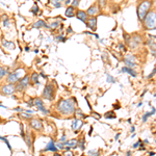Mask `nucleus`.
Returning a JSON list of instances; mask_svg holds the SVG:
<instances>
[{"mask_svg": "<svg viewBox=\"0 0 156 156\" xmlns=\"http://www.w3.org/2000/svg\"><path fill=\"white\" fill-rule=\"evenodd\" d=\"M144 26L146 29H156V12H149L144 19Z\"/></svg>", "mask_w": 156, "mask_h": 156, "instance_id": "7ed1b4c3", "label": "nucleus"}, {"mask_svg": "<svg viewBox=\"0 0 156 156\" xmlns=\"http://www.w3.org/2000/svg\"><path fill=\"white\" fill-rule=\"evenodd\" d=\"M65 3H66V4H67V5H69V4H71V3H72V2H71V1H70V0H67V1H65Z\"/></svg>", "mask_w": 156, "mask_h": 156, "instance_id": "49530a36", "label": "nucleus"}, {"mask_svg": "<svg viewBox=\"0 0 156 156\" xmlns=\"http://www.w3.org/2000/svg\"><path fill=\"white\" fill-rule=\"evenodd\" d=\"M9 68H5V67H1L0 66V81L4 78H6L7 75L9 74Z\"/></svg>", "mask_w": 156, "mask_h": 156, "instance_id": "dca6fc26", "label": "nucleus"}, {"mask_svg": "<svg viewBox=\"0 0 156 156\" xmlns=\"http://www.w3.org/2000/svg\"><path fill=\"white\" fill-rule=\"evenodd\" d=\"M126 59H128V60H130V62H134L135 64V56L134 55H127L126 57H125Z\"/></svg>", "mask_w": 156, "mask_h": 156, "instance_id": "72a5a7b5", "label": "nucleus"}, {"mask_svg": "<svg viewBox=\"0 0 156 156\" xmlns=\"http://www.w3.org/2000/svg\"><path fill=\"white\" fill-rule=\"evenodd\" d=\"M107 82H115V79H114L110 75H107Z\"/></svg>", "mask_w": 156, "mask_h": 156, "instance_id": "79ce46f5", "label": "nucleus"}, {"mask_svg": "<svg viewBox=\"0 0 156 156\" xmlns=\"http://www.w3.org/2000/svg\"><path fill=\"white\" fill-rule=\"evenodd\" d=\"M75 99H62L57 102L56 110L62 115H71L76 112Z\"/></svg>", "mask_w": 156, "mask_h": 156, "instance_id": "f257e3e1", "label": "nucleus"}, {"mask_svg": "<svg viewBox=\"0 0 156 156\" xmlns=\"http://www.w3.org/2000/svg\"><path fill=\"white\" fill-rule=\"evenodd\" d=\"M48 25H49V28L54 29V28H57V27H58L59 22H53V23H52V24H48Z\"/></svg>", "mask_w": 156, "mask_h": 156, "instance_id": "2f4dec72", "label": "nucleus"}, {"mask_svg": "<svg viewBox=\"0 0 156 156\" xmlns=\"http://www.w3.org/2000/svg\"><path fill=\"white\" fill-rule=\"evenodd\" d=\"M25 143L27 144V146H28L29 149H31V146H32V140H31V134L28 132L27 134H25V138H24Z\"/></svg>", "mask_w": 156, "mask_h": 156, "instance_id": "4be33fe9", "label": "nucleus"}, {"mask_svg": "<svg viewBox=\"0 0 156 156\" xmlns=\"http://www.w3.org/2000/svg\"><path fill=\"white\" fill-rule=\"evenodd\" d=\"M0 140H4V142H5V144L7 145V147H9V150H12V147H11V145H9V140H7V138L3 137V136H0Z\"/></svg>", "mask_w": 156, "mask_h": 156, "instance_id": "f704fd0d", "label": "nucleus"}, {"mask_svg": "<svg viewBox=\"0 0 156 156\" xmlns=\"http://www.w3.org/2000/svg\"><path fill=\"white\" fill-rule=\"evenodd\" d=\"M21 117L24 118L25 120H31V115H30L29 114H27V112H22L21 114Z\"/></svg>", "mask_w": 156, "mask_h": 156, "instance_id": "c756f323", "label": "nucleus"}, {"mask_svg": "<svg viewBox=\"0 0 156 156\" xmlns=\"http://www.w3.org/2000/svg\"><path fill=\"white\" fill-rule=\"evenodd\" d=\"M39 78H40V75L37 74V73H32V75L30 76V81H31V83H34V84H40V82H39Z\"/></svg>", "mask_w": 156, "mask_h": 156, "instance_id": "aec40b11", "label": "nucleus"}, {"mask_svg": "<svg viewBox=\"0 0 156 156\" xmlns=\"http://www.w3.org/2000/svg\"><path fill=\"white\" fill-rule=\"evenodd\" d=\"M16 93V84L3 83L0 87V94L2 96H12Z\"/></svg>", "mask_w": 156, "mask_h": 156, "instance_id": "39448f33", "label": "nucleus"}, {"mask_svg": "<svg viewBox=\"0 0 156 156\" xmlns=\"http://www.w3.org/2000/svg\"><path fill=\"white\" fill-rule=\"evenodd\" d=\"M148 46L150 47V50L153 55H156V43L152 41H148Z\"/></svg>", "mask_w": 156, "mask_h": 156, "instance_id": "5701e85b", "label": "nucleus"}, {"mask_svg": "<svg viewBox=\"0 0 156 156\" xmlns=\"http://www.w3.org/2000/svg\"><path fill=\"white\" fill-rule=\"evenodd\" d=\"M122 72H125V73H128V74H130L132 77H136V72L134 71L133 69H131V68H128V67H124L122 68Z\"/></svg>", "mask_w": 156, "mask_h": 156, "instance_id": "412c9836", "label": "nucleus"}, {"mask_svg": "<svg viewBox=\"0 0 156 156\" xmlns=\"http://www.w3.org/2000/svg\"><path fill=\"white\" fill-rule=\"evenodd\" d=\"M124 62L127 65L128 68H131V69H133V68L135 67V64H134V62H130V60H128V59H126V58H124Z\"/></svg>", "mask_w": 156, "mask_h": 156, "instance_id": "cd10ccee", "label": "nucleus"}, {"mask_svg": "<svg viewBox=\"0 0 156 156\" xmlns=\"http://www.w3.org/2000/svg\"><path fill=\"white\" fill-rule=\"evenodd\" d=\"M89 154H90V156H99V155H100V153L98 152V151L93 150V151H90V152H89Z\"/></svg>", "mask_w": 156, "mask_h": 156, "instance_id": "c9c22d12", "label": "nucleus"}, {"mask_svg": "<svg viewBox=\"0 0 156 156\" xmlns=\"http://www.w3.org/2000/svg\"><path fill=\"white\" fill-rule=\"evenodd\" d=\"M155 73H156V68H154V70L152 71V73H151L150 75H148V77H147V78H149V79H150V78H152V77L155 75Z\"/></svg>", "mask_w": 156, "mask_h": 156, "instance_id": "c03bdc74", "label": "nucleus"}, {"mask_svg": "<svg viewBox=\"0 0 156 156\" xmlns=\"http://www.w3.org/2000/svg\"><path fill=\"white\" fill-rule=\"evenodd\" d=\"M24 76H26L25 74L24 68H17L15 71L9 73L5 78V83H11V84H17L20 80L22 79Z\"/></svg>", "mask_w": 156, "mask_h": 156, "instance_id": "f03ea898", "label": "nucleus"}, {"mask_svg": "<svg viewBox=\"0 0 156 156\" xmlns=\"http://www.w3.org/2000/svg\"><path fill=\"white\" fill-rule=\"evenodd\" d=\"M79 3H80V2L78 1V0H75V1H72L71 5H72V6H73V7H74V9H75V7H77L78 5H79Z\"/></svg>", "mask_w": 156, "mask_h": 156, "instance_id": "58836bf2", "label": "nucleus"}, {"mask_svg": "<svg viewBox=\"0 0 156 156\" xmlns=\"http://www.w3.org/2000/svg\"><path fill=\"white\" fill-rule=\"evenodd\" d=\"M14 110H15V112H21V114H22V112H25V109H23V108H21V107H16Z\"/></svg>", "mask_w": 156, "mask_h": 156, "instance_id": "a19ab883", "label": "nucleus"}, {"mask_svg": "<svg viewBox=\"0 0 156 156\" xmlns=\"http://www.w3.org/2000/svg\"><path fill=\"white\" fill-rule=\"evenodd\" d=\"M127 156H130V152H128V153H127Z\"/></svg>", "mask_w": 156, "mask_h": 156, "instance_id": "3c124183", "label": "nucleus"}, {"mask_svg": "<svg viewBox=\"0 0 156 156\" xmlns=\"http://www.w3.org/2000/svg\"><path fill=\"white\" fill-rule=\"evenodd\" d=\"M54 156H62V155H60L59 153H57V152H56V153H54Z\"/></svg>", "mask_w": 156, "mask_h": 156, "instance_id": "09e8293b", "label": "nucleus"}, {"mask_svg": "<svg viewBox=\"0 0 156 156\" xmlns=\"http://www.w3.org/2000/svg\"><path fill=\"white\" fill-rule=\"evenodd\" d=\"M140 42H142V39H140V37L134 36L131 40H130L129 45L132 47V48H134V47H136V46H138V45L140 44Z\"/></svg>", "mask_w": 156, "mask_h": 156, "instance_id": "2eb2a0df", "label": "nucleus"}, {"mask_svg": "<svg viewBox=\"0 0 156 156\" xmlns=\"http://www.w3.org/2000/svg\"><path fill=\"white\" fill-rule=\"evenodd\" d=\"M29 126L36 131H42L43 130V123L40 119H31L29 122Z\"/></svg>", "mask_w": 156, "mask_h": 156, "instance_id": "6e6552de", "label": "nucleus"}, {"mask_svg": "<svg viewBox=\"0 0 156 156\" xmlns=\"http://www.w3.org/2000/svg\"><path fill=\"white\" fill-rule=\"evenodd\" d=\"M30 83H31V81H30V76L26 75V76H24L18 83L16 84V92H18V93L24 92V90L30 85Z\"/></svg>", "mask_w": 156, "mask_h": 156, "instance_id": "423d86ee", "label": "nucleus"}, {"mask_svg": "<svg viewBox=\"0 0 156 156\" xmlns=\"http://www.w3.org/2000/svg\"><path fill=\"white\" fill-rule=\"evenodd\" d=\"M87 26L93 31L97 29V18H90L87 22Z\"/></svg>", "mask_w": 156, "mask_h": 156, "instance_id": "f8f14e48", "label": "nucleus"}, {"mask_svg": "<svg viewBox=\"0 0 156 156\" xmlns=\"http://www.w3.org/2000/svg\"><path fill=\"white\" fill-rule=\"evenodd\" d=\"M105 118L106 119H115V112H108L105 114Z\"/></svg>", "mask_w": 156, "mask_h": 156, "instance_id": "a878e982", "label": "nucleus"}, {"mask_svg": "<svg viewBox=\"0 0 156 156\" xmlns=\"http://www.w3.org/2000/svg\"><path fill=\"white\" fill-rule=\"evenodd\" d=\"M34 98H31V99H29V100H27V101H26V104L28 105L29 107H32V106H34Z\"/></svg>", "mask_w": 156, "mask_h": 156, "instance_id": "473e14b6", "label": "nucleus"}, {"mask_svg": "<svg viewBox=\"0 0 156 156\" xmlns=\"http://www.w3.org/2000/svg\"><path fill=\"white\" fill-rule=\"evenodd\" d=\"M140 145H142V142H140V140H138V142H136L134 145H133V148H137L138 146H140Z\"/></svg>", "mask_w": 156, "mask_h": 156, "instance_id": "a18cd8bd", "label": "nucleus"}, {"mask_svg": "<svg viewBox=\"0 0 156 156\" xmlns=\"http://www.w3.org/2000/svg\"><path fill=\"white\" fill-rule=\"evenodd\" d=\"M78 146H79L81 150H84V148H85V140H84V138L78 140Z\"/></svg>", "mask_w": 156, "mask_h": 156, "instance_id": "c85d7f7f", "label": "nucleus"}, {"mask_svg": "<svg viewBox=\"0 0 156 156\" xmlns=\"http://www.w3.org/2000/svg\"><path fill=\"white\" fill-rule=\"evenodd\" d=\"M78 147V140H70L66 142V147H65V150H71V149H75V148Z\"/></svg>", "mask_w": 156, "mask_h": 156, "instance_id": "9d476101", "label": "nucleus"}, {"mask_svg": "<svg viewBox=\"0 0 156 156\" xmlns=\"http://www.w3.org/2000/svg\"><path fill=\"white\" fill-rule=\"evenodd\" d=\"M66 37H62V36H58V37H56V41H60V42H66Z\"/></svg>", "mask_w": 156, "mask_h": 156, "instance_id": "4c0bfd02", "label": "nucleus"}, {"mask_svg": "<svg viewBox=\"0 0 156 156\" xmlns=\"http://www.w3.org/2000/svg\"><path fill=\"white\" fill-rule=\"evenodd\" d=\"M50 3H51L52 5H54L56 9H58V7L62 6V2H59V1H51Z\"/></svg>", "mask_w": 156, "mask_h": 156, "instance_id": "7c9ffc66", "label": "nucleus"}, {"mask_svg": "<svg viewBox=\"0 0 156 156\" xmlns=\"http://www.w3.org/2000/svg\"><path fill=\"white\" fill-rule=\"evenodd\" d=\"M34 106H37V107L44 105V103H43L41 98H34Z\"/></svg>", "mask_w": 156, "mask_h": 156, "instance_id": "393cba45", "label": "nucleus"}, {"mask_svg": "<svg viewBox=\"0 0 156 156\" xmlns=\"http://www.w3.org/2000/svg\"><path fill=\"white\" fill-rule=\"evenodd\" d=\"M65 156H74V154H73L72 151L68 150V151H66V152H65Z\"/></svg>", "mask_w": 156, "mask_h": 156, "instance_id": "37998d69", "label": "nucleus"}, {"mask_svg": "<svg viewBox=\"0 0 156 156\" xmlns=\"http://www.w3.org/2000/svg\"><path fill=\"white\" fill-rule=\"evenodd\" d=\"M65 16L68 17V18H72V17L76 16V15H75V9H74V7H73L72 5L68 6L66 12H65Z\"/></svg>", "mask_w": 156, "mask_h": 156, "instance_id": "f3484780", "label": "nucleus"}, {"mask_svg": "<svg viewBox=\"0 0 156 156\" xmlns=\"http://www.w3.org/2000/svg\"><path fill=\"white\" fill-rule=\"evenodd\" d=\"M82 125H83V122H82L81 120L79 119H74L72 123V129L74 130V131H78V130L80 129V128L82 127Z\"/></svg>", "mask_w": 156, "mask_h": 156, "instance_id": "4468645a", "label": "nucleus"}, {"mask_svg": "<svg viewBox=\"0 0 156 156\" xmlns=\"http://www.w3.org/2000/svg\"><path fill=\"white\" fill-rule=\"evenodd\" d=\"M39 9H39V6H37V3H34V6L31 7V11H30V12H31L34 15H37V12H39Z\"/></svg>", "mask_w": 156, "mask_h": 156, "instance_id": "bb28decb", "label": "nucleus"}, {"mask_svg": "<svg viewBox=\"0 0 156 156\" xmlns=\"http://www.w3.org/2000/svg\"><path fill=\"white\" fill-rule=\"evenodd\" d=\"M155 112H156V108H154V107L152 108V112H146V114L143 115V122H146V121L148 120V118H149L150 115H154Z\"/></svg>", "mask_w": 156, "mask_h": 156, "instance_id": "b1692460", "label": "nucleus"}, {"mask_svg": "<svg viewBox=\"0 0 156 156\" xmlns=\"http://www.w3.org/2000/svg\"><path fill=\"white\" fill-rule=\"evenodd\" d=\"M142 104H143V103H142V102H140V103H138V104H137V106H138V107L142 106Z\"/></svg>", "mask_w": 156, "mask_h": 156, "instance_id": "8fccbe9b", "label": "nucleus"}, {"mask_svg": "<svg viewBox=\"0 0 156 156\" xmlns=\"http://www.w3.org/2000/svg\"><path fill=\"white\" fill-rule=\"evenodd\" d=\"M151 5H152V2L151 1H144L138 5L137 7V16H138V19L140 21H144L145 17L148 15L149 12V9Z\"/></svg>", "mask_w": 156, "mask_h": 156, "instance_id": "20e7f679", "label": "nucleus"}, {"mask_svg": "<svg viewBox=\"0 0 156 156\" xmlns=\"http://www.w3.org/2000/svg\"><path fill=\"white\" fill-rule=\"evenodd\" d=\"M119 48H120L121 51H123V52H126V47H125L123 44H121V43L119 44Z\"/></svg>", "mask_w": 156, "mask_h": 156, "instance_id": "ea45409f", "label": "nucleus"}, {"mask_svg": "<svg viewBox=\"0 0 156 156\" xmlns=\"http://www.w3.org/2000/svg\"><path fill=\"white\" fill-rule=\"evenodd\" d=\"M2 46L6 49H15V43L14 42H11V41H5V40H2Z\"/></svg>", "mask_w": 156, "mask_h": 156, "instance_id": "a211bd4d", "label": "nucleus"}, {"mask_svg": "<svg viewBox=\"0 0 156 156\" xmlns=\"http://www.w3.org/2000/svg\"><path fill=\"white\" fill-rule=\"evenodd\" d=\"M99 5H97L96 3L93 4V5H90L89 7V9H87V14L89 15V16H95V15H97L98 12H99Z\"/></svg>", "mask_w": 156, "mask_h": 156, "instance_id": "9b49d317", "label": "nucleus"}, {"mask_svg": "<svg viewBox=\"0 0 156 156\" xmlns=\"http://www.w3.org/2000/svg\"><path fill=\"white\" fill-rule=\"evenodd\" d=\"M76 18L78 20H80L81 22L87 24V14L84 11H81V9H78L76 12Z\"/></svg>", "mask_w": 156, "mask_h": 156, "instance_id": "1a4fd4ad", "label": "nucleus"}, {"mask_svg": "<svg viewBox=\"0 0 156 156\" xmlns=\"http://www.w3.org/2000/svg\"><path fill=\"white\" fill-rule=\"evenodd\" d=\"M34 28H42V27H46V28H49V25L47 24L45 21H43V20H37L36 23L34 24Z\"/></svg>", "mask_w": 156, "mask_h": 156, "instance_id": "6ab92c4d", "label": "nucleus"}, {"mask_svg": "<svg viewBox=\"0 0 156 156\" xmlns=\"http://www.w3.org/2000/svg\"><path fill=\"white\" fill-rule=\"evenodd\" d=\"M9 18H7V17H4V19H3V25L5 27H7V26H9Z\"/></svg>", "mask_w": 156, "mask_h": 156, "instance_id": "e433bc0d", "label": "nucleus"}, {"mask_svg": "<svg viewBox=\"0 0 156 156\" xmlns=\"http://www.w3.org/2000/svg\"><path fill=\"white\" fill-rule=\"evenodd\" d=\"M99 3L101 4V5H104V4H105V2H104V1H100Z\"/></svg>", "mask_w": 156, "mask_h": 156, "instance_id": "de8ad7c7", "label": "nucleus"}, {"mask_svg": "<svg viewBox=\"0 0 156 156\" xmlns=\"http://www.w3.org/2000/svg\"><path fill=\"white\" fill-rule=\"evenodd\" d=\"M54 93H55V87L53 84L47 83L45 85L44 90H43V98L48 100H53L54 98Z\"/></svg>", "mask_w": 156, "mask_h": 156, "instance_id": "0eeeda50", "label": "nucleus"}, {"mask_svg": "<svg viewBox=\"0 0 156 156\" xmlns=\"http://www.w3.org/2000/svg\"><path fill=\"white\" fill-rule=\"evenodd\" d=\"M44 151H50V152L56 153L57 151H58V149H57V147H56V145H55V143L51 140H50V142L48 143V144H47L46 148L44 149Z\"/></svg>", "mask_w": 156, "mask_h": 156, "instance_id": "ddd939ff", "label": "nucleus"}]
</instances>
